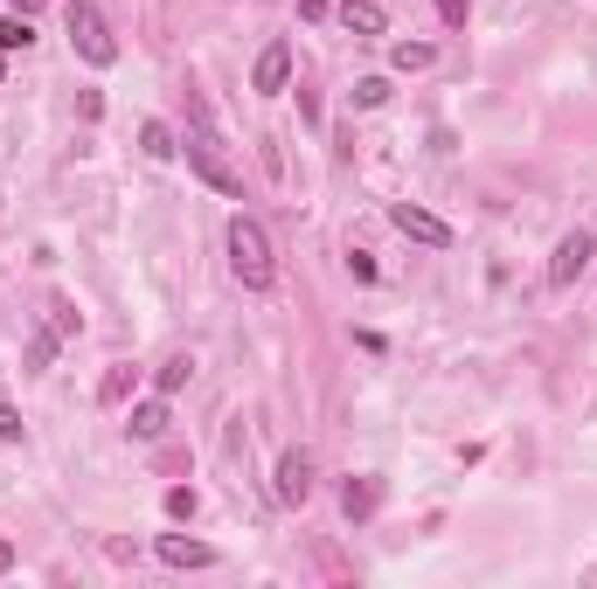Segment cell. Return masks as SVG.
I'll return each instance as SVG.
<instances>
[{
	"mask_svg": "<svg viewBox=\"0 0 597 589\" xmlns=\"http://www.w3.org/2000/svg\"><path fill=\"white\" fill-rule=\"evenodd\" d=\"M389 222L410 236V243H431V250H452V222H438L431 208H417V201H397L389 208Z\"/></svg>",
	"mask_w": 597,
	"mask_h": 589,
	"instance_id": "4",
	"label": "cell"
},
{
	"mask_svg": "<svg viewBox=\"0 0 597 589\" xmlns=\"http://www.w3.org/2000/svg\"><path fill=\"white\" fill-rule=\"evenodd\" d=\"M278 506H306L313 500V458L306 451H285V458H278Z\"/></svg>",
	"mask_w": 597,
	"mask_h": 589,
	"instance_id": "5",
	"label": "cell"
},
{
	"mask_svg": "<svg viewBox=\"0 0 597 589\" xmlns=\"http://www.w3.org/2000/svg\"><path fill=\"white\" fill-rule=\"evenodd\" d=\"M14 14H42V0H14Z\"/></svg>",
	"mask_w": 597,
	"mask_h": 589,
	"instance_id": "26",
	"label": "cell"
},
{
	"mask_svg": "<svg viewBox=\"0 0 597 589\" xmlns=\"http://www.w3.org/2000/svg\"><path fill=\"white\" fill-rule=\"evenodd\" d=\"M8 568H14V541H0V576H8Z\"/></svg>",
	"mask_w": 597,
	"mask_h": 589,
	"instance_id": "25",
	"label": "cell"
},
{
	"mask_svg": "<svg viewBox=\"0 0 597 589\" xmlns=\"http://www.w3.org/2000/svg\"><path fill=\"white\" fill-rule=\"evenodd\" d=\"M188 167L216 187V195H244V174H236V167L222 160V146H216V132H209V125H202L195 139H188Z\"/></svg>",
	"mask_w": 597,
	"mask_h": 589,
	"instance_id": "3",
	"label": "cell"
},
{
	"mask_svg": "<svg viewBox=\"0 0 597 589\" xmlns=\"http://www.w3.org/2000/svg\"><path fill=\"white\" fill-rule=\"evenodd\" d=\"M348 271L362 278V284H376V278H382V271H376V257H368V250H354V257H348Z\"/></svg>",
	"mask_w": 597,
	"mask_h": 589,
	"instance_id": "22",
	"label": "cell"
},
{
	"mask_svg": "<svg viewBox=\"0 0 597 589\" xmlns=\"http://www.w3.org/2000/svg\"><path fill=\"white\" fill-rule=\"evenodd\" d=\"M354 105H362V111L389 105V77H362V84H354Z\"/></svg>",
	"mask_w": 597,
	"mask_h": 589,
	"instance_id": "19",
	"label": "cell"
},
{
	"mask_svg": "<svg viewBox=\"0 0 597 589\" xmlns=\"http://www.w3.org/2000/svg\"><path fill=\"white\" fill-rule=\"evenodd\" d=\"M285 84H292V49L271 42L265 56H257V70H251V90H257V98H278Z\"/></svg>",
	"mask_w": 597,
	"mask_h": 589,
	"instance_id": "6",
	"label": "cell"
},
{
	"mask_svg": "<svg viewBox=\"0 0 597 589\" xmlns=\"http://www.w3.org/2000/svg\"><path fill=\"white\" fill-rule=\"evenodd\" d=\"M376 506H382V479H348V492H341V513H348V520H368Z\"/></svg>",
	"mask_w": 597,
	"mask_h": 589,
	"instance_id": "10",
	"label": "cell"
},
{
	"mask_svg": "<svg viewBox=\"0 0 597 589\" xmlns=\"http://www.w3.org/2000/svg\"><path fill=\"white\" fill-rule=\"evenodd\" d=\"M389 63H397V70H431L438 49L431 42H397V49H389Z\"/></svg>",
	"mask_w": 597,
	"mask_h": 589,
	"instance_id": "16",
	"label": "cell"
},
{
	"mask_svg": "<svg viewBox=\"0 0 597 589\" xmlns=\"http://www.w3.org/2000/svg\"><path fill=\"white\" fill-rule=\"evenodd\" d=\"M28 42H35V14H8V22H0V56H14Z\"/></svg>",
	"mask_w": 597,
	"mask_h": 589,
	"instance_id": "14",
	"label": "cell"
},
{
	"mask_svg": "<svg viewBox=\"0 0 597 589\" xmlns=\"http://www.w3.org/2000/svg\"><path fill=\"white\" fill-rule=\"evenodd\" d=\"M139 146H146V160H174V154H181L174 132H167L160 119H146V125H139Z\"/></svg>",
	"mask_w": 597,
	"mask_h": 589,
	"instance_id": "13",
	"label": "cell"
},
{
	"mask_svg": "<svg viewBox=\"0 0 597 589\" xmlns=\"http://www.w3.org/2000/svg\"><path fill=\"white\" fill-rule=\"evenodd\" d=\"M188 375H195L188 354H167L160 368H154V389H160V395H181V389H188Z\"/></svg>",
	"mask_w": 597,
	"mask_h": 589,
	"instance_id": "11",
	"label": "cell"
},
{
	"mask_svg": "<svg viewBox=\"0 0 597 589\" xmlns=\"http://www.w3.org/2000/svg\"><path fill=\"white\" fill-rule=\"evenodd\" d=\"M42 312H49V319H42V327H49L56 340H77V333H84V312H77V306H70V298H49V306H42Z\"/></svg>",
	"mask_w": 597,
	"mask_h": 589,
	"instance_id": "12",
	"label": "cell"
},
{
	"mask_svg": "<svg viewBox=\"0 0 597 589\" xmlns=\"http://www.w3.org/2000/svg\"><path fill=\"white\" fill-rule=\"evenodd\" d=\"M125 395H133V368H105V382H98V403H125Z\"/></svg>",
	"mask_w": 597,
	"mask_h": 589,
	"instance_id": "17",
	"label": "cell"
},
{
	"mask_svg": "<svg viewBox=\"0 0 597 589\" xmlns=\"http://www.w3.org/2000/svg\"><path fill=\"white\" fill-rule=\"evenodd\" d=\"M195 486H174V492H167V513H174V520H195Z\"/></svg>",
	"mask_w": 597,
	"mask_h": 589,
	"instance_id": "20",
	"label": "cell"
},
{
	"mask_svg": "<svg viewBox=\"0 0 597 589\" xmlns=\"http://www.w3.org/2000/svg\"><path fill=\"white\" fill-rule=\"evenodd\" d=\"M230 271L244 292H271L278 284V257H271V236L257 216H230Z\"/></svg>",
	"mask_w": 597,
	"mask_h": 589,
	"instance_id": "1",
	"label": "cell"
},
{
	"mask_svg": "<svg viewBox=\"0 0 597 589\" xmlns=\"http://www.w3.org/2000/svg\"><path fill=\"white\" fill-rule=\"evenodd\" d=\"M133 437H146V444H154V437H167V403H139V409H133Z\"/></svg>",
	"mask_w": 597,
	"mask_h": 589,
	"instance_id": "15",
	"label": "cell"
},
{
	"mask_svg": "<svg viewBox=\"0 0 597 589\" xmlns=\"http://www.w3.org/2000/svg\"><path fill=\"white\" fill-rule=\"evenodd\" d=\"M63 28H70V49H77L90 70H111V63H119V42H111L105 14L90 8V0H70V8H63Z\"/></svg>",
	"mask_w": 597,
	"mask_h": 589,
	"instance_id": "2",
	"label": "cell"
},
{
	"mask_svg": "<svg viewBox=\"0 0 597 589\" xmlns=\"http://www.w3.org/2000/svg\"><path fill=\"white\" fill-rule=\"evenodd\" d=\"M49 360H56V333H49V327H35V340H28V375H42Z\"/></svg>",
	"mask_w": 597,
	"mask_h": 589,
	"instance_id": "18",
	"label": "cell"
},
{
	"mask_svg": "<svg viewBox=\"0 0 597 589\" xmlns=\"http://www.w3.org/2000/svg\"><path fill=\"white\" fill-rule=\"evenodd\" d=\"M438 14H444L452 28H465V0H438Z\"/></svg>",
	"mask_w": 597,
	"mask_h": 589,
	"instance_id": "23",
	"label": "cell"
},
{
	"mask_svg": "<svg viewBox=\"0 0 597 589\" xmlns=\"http://www.w3.org/2000/svg\"><path fill=\"white\" fill-rule=\"evenodd\" d=\"M160 562L167 568H209L216 548L209 541H188V535H160Z\"/></svg>",
	"mask_w": 597,
	"mask_h": 589,
	"instance_id": "8",
	"label": "cell"
},
{
	"mask_svg": "<svg viewBox=\"0 0 597 589\" xmlns=\"http://www.w3.org/2000/svg\"><path fill=\"white\" fill-rule=\"evenodd\" d=\"M333 14H341V28H348V35H382V28H389V14L376 8V0H341Z\"/></svg>",
	"mask_w": 597,
	"mask_h": 589,
	"instance_id": "9",
	"label": "cell"
},
{
	"mask_svg": "<svg viewBox=\"0 0 597 589\" xmlns=\"http://www.w3.org/2000/svg\"><path fill=\"white\" fill-rule=\"evenodd\" d=\"M0 437H8V444H22V409H14V403H0Z\"/></svg>",
	"mask_w": 597,
	"mask_h": 589,
	"instance_id": "21",
	"label": "cell"
},
{
	"mask_svg": "<svg viewBox=\"0 0 597 589\" xmlns=\"http://www.w3.org/2000/svg\"><path fill=\"white\" fill-rule=\"evenodd\" d=\"M584 263H590V236L570 230L563 243H556V257H549V284H576V278H584Z\"/></svg>",
	"mask_w": 597,
	"mask_h": 589,
	"instance_id": "7",
	"label": "cell"
},
{
	"mask_svg": "<svg viewBox=\"0 0 597 589\" xmlns=\"http://www.w3.org/2000/svg\"><path fill=\"white\" fill-rule=\"evenodd\" d=\"M298 14H306V22H320V14H327V0H298Z\"/></svg>",
	"mask_w": 597,
	"mask_h": 589,
	"instance_id": "24",
	"label": "cell"
}]
</instances>
